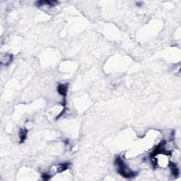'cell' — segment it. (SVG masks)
<instances>
[{
  "label": "cell",
  "instance_id": "cell-1",
  "mask_svg": "<svg viewBox=\"0 0 181 181\" xmlns=\"http://www.w3.org/2000/svg\"><path fill=\"white\" fill-rule=\"evenodd\" d=\"M115 164L117 166L118 173L126 178H132L135 177L137 175V172L130 169L129 167L125 164L124 160L120 156L116 157Z\"/></svg>",
  "mask_w": 181,
  "mask_h": 181
},
{
  "label": "cell",
  "instance_id": "cell-2",
  "mask_svg": "<svg viewBox=\"0 0 181 181\" xmlns=\"http://www.w3.org/2000/svg\"><path fill=\"white\" fill-rule=\"evenodd\" d=\"M69 166V164L68 163H63V164H59L56 166H54L52 168V171L54 173H62V172L65 171L67 170Z\"/></svg>",
  "mask_w": 181,
  "mask_h": 181
},
{
  "label": "cell",
  "instance_id": "cell-3",
  "mask_svg": "<svg viewBox=\"0 0 181 181\" xmlns=\"http://www.w3.org/2000/svg\"><path fill=\"white\" fill-rule=\"evenodd\" d=\"M12 61V55L9 54H4V56H1V64L4 65H8Z\"/></svg>",
  "mask_w": 181,
  "mask_h": 181
},
{
  "label": "cell",
  "instance_id": "cell-4",
  "mask_svg": "<svg viewBox=\"0 0 181 181\" xmlns=\"http://www.w3.org/2000/svg\"><path fill=\"white\" fill-rule=\"evenodd\" d=\"M168 166L170 169V171H171V173L174 176H178L179 174V169L177 167V165L174 163L171 162L170 161L168 164Z\"/></svg>",
  "mask_w": 181,
  "mask_h": 181
},
{
  "label": "cell",
  "instance_id": "cell-5",
  "mask_svg": "<svg viewBox=\"0 0 181 181\" xmlns=\"http://www.w3.org/2000/svg\"><path fill=\"white\" fill-rule=\"evenodd\" d=\"M57 91L60 95L65 97L67 94V91H68V86L65 84H59L57 87Z\"/></svg>",
  "mask_w": 181,
  "mask_h": 181
},
{
  "label": "cell",
  "instance_id": "cell-6",
  "mask_svg": "<svg viewBox=\"0 0 181 181\" xmlns=\"http://www.w3.org/2000/svg\"><path fill=\"white\" fill-rule=\"evenodd\" d=\"M27 134H28V130L26 129H21L19 131V138H20V142L23 143L27 137Z\"/></svg>",
  "mask_w": 181,
  "mask_h": 181
}]
</instances>
